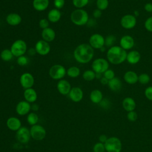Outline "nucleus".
<instances>
[{
	"label": "nucleus",
	"mask_w": 152,
	"mask_h": 152,
	"mask_svg": "<svg viewBox=\"0 0 152 152\" xmlns=\"http://www.w3.org/2000/svg\"><path fill=\"white\" fill-rule=\"evenodd\" d=\"M94 54V49L88 43L78 45L74 49L73 56L75 60L82 64L90 62L93 58Z\"/></svg>",
	"instance_id": "f257e3e1"
},
{
	"label": "nucleus",
	"mask_w": 152,
	"mask_h": 152,
	"mask_svg": "<svg viewBox=\"0 0 152 152\" xmlns=\"http://www.w3.org/2000/svg\"><path fill=\"white\" fill-rule=\"evenodd\" d=\"M127 52L120 46L114 45L108 49L106 58L108 62L113 65H119L126 61Z\"/></svg>",
	"instance_id": "f03ea898"
},
{
	"label": "nucleus",
	"mask_w": 152,
	"mask_h": 152,
	"mask_svg": "<svg viewBox=\"0 0 152 152\" xmlns=\"http://www.w3.org/2000/svg\"><path fill=\"white\" fill-rule=\"evenodd\" d=\"M70 19L75 25L83 26L87 24L89 20V16L88 12L83 8H77L71 12Z\"/></svg>",
	"instance_id": "7ed1b4c3"
},
{
	"label": "nucleus",
	"mask_w": 152,
	"mask_h": 152,
	"mask_svg": "<svg viewBox=\"0 0 152 152\" xmlns=\"http://www.w3.org/2000/svg\"><path fill=\"white\" fill-rule=\"evenodd\" d=\"M10 50L15 57H19L24 55L27 51L26 42L22 39H18L14 41L11 46Z\"/></svg>",
	"instance_id": "20e7f679"
},
{
	"label": "nucleus",
	"mask_w": 152,
	"mask_h": 152,
	"mask_svg": "<svg viewBox=\"0 0 152 152\" xmlns=\"http://www.w3.org/2000/svg\"><path fill=\"white\" fill-rule=\"evenodd\" d=\"M49 76L55 80H60L66 75V69L64 66L61 64L52 65L49 70Z\"/></svg>",
	"instance_id": "39448f33"
},
{
	"label": "nucleus",
	"mask_w": 152,
	"mask_h": 152,
	"mask_svg": "<svg viewBox=\"0 0 152 152\" xmlns=\"http://www.w3.org/2000/svg\"><path fill=\"white\" fill-rule=\"evenodd\" d=\"M91 68L96 73L103 74L109 68V62L104 58H98L93 61L91 64Z\"/></svg>",
	"instance_id": "423d86ee"
},
{
	"label": "nucleus",
	"mask_w": 152,
	"mask_h": 152,
	"mask_svg": "<svg viewBox=\"0 0 152 152\" xmlns=\"http://www.w3.org/2000/svg\"><path fill=\"white\" fill-rule=\"evenodd\" d=\"M104 144L107 152H121L122 150V142L116 137L109 138Z\"/></svg>",
	"instance_id": "0eeeda50"
},
{
	"label": "nucleus",
	"mask_w": 152,
	"mask_h": 152,
	"mask_svg": "<svg viewBox=\"0 0 152 152\" xmlns=\"http://www.w3.org/2000/svg\"><path fill=\"white\" fill-rule=\"evenodd\" d=\"M120 24L125 29H132L134 28L137 24V18L132 14H125L121 17Z\"/></svg>",
	"instance_id": "6e6552de"
},
{
	"label": "nucleus",
	"mask_w": 152,
	"mask_h": 152,
	"mask_svg": "<svg viewBox=\"0 0 152 152\" xmlns=\"http://www.w3.org/2000/svg\"><path fill=\"white\" fill-rule=\"evenodd\" d=\"M31 137L36 141H40L43 140L46 134V132L44 127L40 125H33L30 129Z\"/></svg>",
	"instance_id": "1a4fd4ad"
},
{
	"label": "nucleus",
	"mask_w": 152,
	"mask_h": 152,
	"mask_svg": "<svg viewBox=\"0 0 152 152\" xmlns=\"http://www.w3.org/2000/svg\"><path fill=\"white\" fill-rule=\"evenodd\" d=\"M88 44L94 49H100L104 46V37L99 33H94L90 36Z\"/></svg>",
	"instance_id": "9d476101"
},
{
	"label": "nucleus",
	"mask_w": 152,
	"mask_h": 152,
	"mask_svg": "<svg viewBox=\"0 0 152 152\" xmlns=\"http://www.w3.org/2000/svg\"><path fill=\"white\" fill-rule=\"evenodd\" d=\"M20 83L24 89L32 88L34 83V78L31 73L24 72L20 77Z\"/></svg>",
	"instance_id": "9b49d317"
},
{
	"label": "nucleus",
	"mask_w": 152,
	"mask_h": 152,
	"mask_svg": "<svg viewBox=\"0 0 152 152\" xmlns=\"http://www.w3.org/2000/svg\"><path fill=\"white\" fill-rule=\"evenodd\" d=\"M34 49L37 54L41 56H45L50 52V46L49 45V43L42 39L38 40L36 43Z\"/></svg>",
	"instance_id": "f8f14e48"
},
{
	"label": "nucleus",
	"mask_w": 152,
	"mask_h": 152,
	"mask_svg": "<svg viewBox=\"0 0 152 152\" xmlns=\"http://www.w3.org/2000/svg\"><path fill=\"white\" fill-rule=\"evenodd\" d=\"M31 138L30 130L25 127L21 126L16 133V138L21 143L26 144L28 142Z\"/></svg>",
	"instance_id": "ddd939ff"
},
{
	"label": "nucleus",
	"mask_w": 152,
	"mask_h": 152,
	"mask_svg": "<svg viewBox=\"0 0 152 152\" xmlns=\"http://www.w3.org/2000/svg\"><path fill=\"white\" fill-rule=\"evenodd\" d=\"M135 45L134 38L130 35L123 36L119 40V46L124 50L131 49Z\"/></svg>",
	"instance_id": "4468645a"
},
{
	"label": "nucleus",
	"mask_w": 152,
	"mask_h": 152,
	"mask_svg": "<svg viewBox=\"0 0 152 152\" xmlns=\"http://www.w3.org/2000/svg\"><path fill=\"white\" fill-rule=\"evenodd\" d=\"M56 87L58 92L62 95L68 94L72 88L70 83L64 79H62L58 81Z\"/></svg>",
	"instance_id": "2eb2a0df"
},
{
	"label": "nucleus",
	"mask_w": 152,
	"mask_h": 152,
	"mask_svg": "<svg viewBox=\"0 0 152 152\" xmlns=\"http://www.w3.org/2000/svg\"><path fill=\"white\" fill-rule=\"evenodd\" d=\"M68 95L72 102H79L83 98V91L80 87H74L71 88Z\"/></svg>",
	"instance_id": "dca6fc26"
},
{
	"label": "nucleus",
	"mask_w": 152,
	"mask_h": 152,
	"mask_svg": "<svg viewBox=\"0 0 152 152\" xmlns=\"http://www.w3.org/2000/svg\"><path fill=\"white\" fill-rule=\"evenodd\" d=\"M31 109V105L29 102L26 100H22L19 102L16 106V112L21 116H24L27 114Z\"/></svg>",
	"instance_id": "f3484780"
},
{
	"label": "nucleus",
	"mask_w": 152,
	"mask_h": 152,
	"mask_svg": "<svg viewBox=\"0 0 152 152\" xmlns=\"http://www.w3.org/2000/svg\"><path fill=\"white\" fill-rule=\"evenodd\" d=\"M5 21L8 24L11 26H17L21 23L22 18L20 14L15 12H11L7 15Z\"/></svg>",
	"instance_id": "a211bd4d"
},
{
	"label": "nucleus",
	"mask_w": 152,
	"mask_h": 152,
	"mask_svg": "<svg viewBox=\"0 0 152 152\" xmlns=\"http://www.w3.org/2000/svg\"><path fill=\"white\" fill-rule=\"evenodd\" d=\"M41 36L42 37V40L48 43H50L55 40L56 37V33L53 28L50 27H48L42 30Z\"/></svg>",
	"instance_id": "6ab92c4d"
},
{
	"label": "nucleus",
	"mask_w": 152,
	"mask_h": 152,
	"mask_svg": "<svg viewBox=\"0 0 152 152\" xmlns=\"http://www.w3.org/2000/svg\"><path fill=\"white\" fill-rule=\"evenodd\" d=\"M141 59V54L140 53L135 50H132L127 53L126 61L131 65L137 64L140 62Z\"/></svg>",
	"instance_id": "aec40b11"
},
{
	"label": "nucleus",
	"mask_w": 152,
	"mask_h": 152,
	"mask_svg": "<svg viewBox=\"0 0 152 152\" xmlns=\"http://www.w3.org/2000/svg\"><path fill=\"white\" fill-rule=\"evenodd\" d=\"M62 14L59 10L56 8L51 9L47 14L48 20L49 21L50 23H58L61 18Z\"/></svg>",
	"instance_id": "412c9836"
},
{
	"label": "nucleus",
	"mask_w": 152,
	"mask_h": 152,
	"mask_svg": "<svg viewBox=\"0 0 152 152\" xmlns=\"http://www.w3.org/2000/svg\"><path fill=\"white\" fill-rule=\"evenodd\" d=\"M7 126L9 129L17 131L21 127V122L16 117H10L7 121Z\"/></svg>",
	"instance_id": "4be33fe9"
},
{
	"label": "nucleus",
	"mask_w": 152,
	"mask_h": 152,
	"mask_svg": "<svg viewBox=\"0 0 152 152\" xmlns=\"http://www.w3.org/2000/svg\"><path fill=\"white\" fill-rule=\"evenodd\" d=\"M124 80L128 84H135L138 81V75L135 71H128L124 75Z\"/></svg>",
	"instance_id": "5701e85b"
},
{
	"label": "nucleus",
	"mask_w": 152,
	"mask_h": 152,
	"mask_svg": "<svg viewBox=\"0 0 152 152\" xmlns=\"http://www.w3.org/2000/svg\"><path fill=\"white\" fill-rule=\"evenodd\" d=\"M32 5L37 11H45L49 5V0H33Z\"/></svg>",
	"instance_id": "b1692460"
},
{
	"label": "nucleus",
	"mask_w": 152,
	"mask_h": 152,
	"mask_svg": "<svg viewBox=\"0 0 152 152\" xmlns=\"http://www.w3.org/2000/svg\"><path fill=\"white\" fill-rule=\"evenodd\" d=\"M23 96L25 100L29 103H34L37 99V94L36 90L33 88L25 89Z\"/></svg>",
	"instance_id": "393cba45"
},
{
	"label": "nucleus",
	"mask_w": 152,
	"mask_h": 152,
	"mask_svg": "<svg viewBox=\"0 0 152 152\" xmlns=\"http://www.w3.org/2000/svg\"><path fill=\"white\" fill-rule=\"evenodd\" d=\"M107 86L109 89L112 91L118 92L121 90L122 83L121 80L119 78L115 77L112 80H109Z\"/></svg>",
	"instance_id": "a878e982"
},
{
	"label": "nucleus",
	"mask_w": 152,
	"mask_h": 152,
	"mask_svg": "<svg viewBox=\"0 0 152 152\" xmlns=\"http://www.w3.org/2000/svg\"><path fill=\"white\" fill-rule=\"evenodd\" d=\"M123 108L127 112H131L135 109L136 107V103L135 100L130 97H125L122 103Z\"/></svg>",
	"instance_id": "bb28decb"
},
{
	"label": "nucleus",
	"mask_w": 152,
	"mask_h": 152,
	"mask_svg": "<svg viewBox=\"0 0 152 152\" xmlns=\"http://www.w3.org/2000/svg\"><path fill=\"white\" fill-rule=\"evenodd\" d=\"M90 99L93 103H100L103 99V94L102 91L97 89L93 90L90 93Z\"/></svg>",
	"instance_id": "cd10ccee"
},
{
	"label": "nucleus",
	"mask_w": 152,
	"mask_h": 152,
	"mask_svg": "<svg viewBox=\"0 0 152 152\" xmlns=\"http://www.w3.org/2000/svg\"><path fill=\"white\" fill-rule=\"evenodd\" d=\"M81 73L80 69L77 66H72L66 69V75L72 78L78 77Z\"/></svg>",
	"instance_id": "c85d7f7f"
},
{
	"label": "nucleus",
	"mask_w": 152,
	"mask_h": 152,
	"mask_svg": "<svg viewBox=\"0 0 152 152\" xmlns=\"http://www.w3.org/2000/svg\"><path fill=\"white\" fill-rule=\"evenodd\" d=\"M13 57L14 55L12 53L10 49H5L2 50L0 53L1 59L5 62L10 61Z\"/></svg>",
	"instance_id": "c756f323"
},
{
	"label": "nucleus",
	"mask_w": 152,
	"mask_h": 152,
	"mask_svg": "<svg viewBox=\"0 0 152 152\" xmlns=\"http://www.w3.org/2000/svg\"><path fill=\"white\" fill-rule=\"evenodd\" d=\"M82 76L84 80L91 81L96 78V72L92 69H87L83 72Z\"/></svg>",
	"instance_id": "7c9ffc66"
},
{
	"label": "nucleus",
	"mask_w": 152,
	"mask_h": 152,
	"mask_svg": "<svg viewBox=\"0 0 152 152\" xmlns=\"http://www.w3.org/2000/svg\"><path fill=\"white\" fill-rule=\"evenodd\" d=\"M27 121L28 124L30 125H36V124L39 121V117L37 114H36L34 112L30 113L27 117Z\"/></svg>",
	"instance_id": "2f4dec72"
},
{
	"label": "nucleus",
	"mask_w": 152,
	"mask_h": 152,
	"mask_svg": "<svg viewBox=\"0 0 152 152\" xmlns=\"http://www.w3.org/2000/svg\"><path fill=\"white\" fill-rule=\"evenodd\" d=\"M109 0H96L97 8L102 11L106 10L109 7Z\"/></svg>",
	"instance_id": "473e14b6"
},
{
	"label": "nucleus",
	"mask_w": 152,
	"mask_h": 152,
	"mask_svg": "<svg viewBox=\"0 0 152 152\" xmlns=\"http://www.w3.org/2000/svg\"><path fill=\"white\" fill-rule=\"evenodd\" d=\"M116 40V37L113 34L108 35L107 36L104 38V46H106L107 47L110 48L113 46H114V43H115Z\"/></svg>",
	"instance_id": "72a5a7b5"
},
{
	"label": "nucleus",
	"mask_w": 152,
	"mask_h": 152,
	"mask_svg": "<svg viewBox=\"0 0 152 152\" xmlns=\"http://www.w3.org/2000/svg\"><path fill=\"white\" fill-rule=\"evenodd\" d=\"M89 0H72L73 5L78 9L83 8L88 4Z\"/></svg>",
	"instance_id": "f704fd0d"
},
{
	"label": "nucleus",
	"mask_w": 152,
	"mask_h": 152,
	"mask_svg": "<svg viewBox=\"0 0 152 152\" xmlns=\"http://www.w3.org/2000/svg\"><path fill=\"white\" fill-rule=\"evenodd\" d=\"M150 81V77L147 73H141L138 75V82L143 85L148 84Z\"/></svg>",
	"instance_id": "c9c22d12"
},
{
	"label": "nucleus",
	"mask_w": 152,
	"mask_h": 152,
	"mask_svg": "<svg viewBox=\"0 0 152 152\" xmlns=\"http://www.w3.org/2000/svg\"><path fill=\"white\" fill-rule=\"evenodd\" d=\"M17 63L18 65L23 66L28 64V58L27 56L25 55H22L17 58Z\"/></svg>",
	"instance_id": "e433bc0d"
},
{
	"label": "nucleus",
	"mask_w": 152,
	"mask_h": 152,
	"mask_svg": "<svg viewBox=\"0 0 152 152\" xmlns=\"http://www.w3.org/2000/svg\"><path fill=\"white\" fill-rule=\"evenodd\" d=\"M93 152H104L106 151L104 144L100 142L94 144L93 148Z\"/></svg>",
	"instance_id": "4c0bfd02"
},
{
	"label": "nucleus",
	"mask_w": 152,
	"mask_h": 152,
	"mask_svg": "<svg viewBox=\"0 0 152 152\" xmlns=\"http://www.w3.org/2000/svg\"><path fill=\"white\" fill-rule=\"evenodd\" d=\"M103 76L107 78L108 80H110L114 77H115V74L114 71L109 68L103 74Z\"/></svg>",
	"instance_id": "58836bf2"
},
{
	"label": "nucleus",
	"mask_w": 152,
	"mask_h": 152,
	"mask_svg": "<svg viewBox=\"0 0 152 152\" xmlns=\"http://www.w3.org/2000/svg\"><path fill=\"white\" fill-rule=\"evenodd\" d=\"M144 27L148 31L152 33V16L145 20L144 22Z\"/></svg>",
	"instance_id": "ea45409f"
},
{
	"label": "nucleus",
	"mask_w": 152,
	"mask_h": 152,
	"mask_svg": "<svg viewBox=\"0 0 152 152\" xmlns=\"http://www.w3.org/2000/svg\"><path fill=\"white\" fill-rule=\"evenodd\" d=\"M49 21L46 18H42L39 21V26L42 30L49 27Z\"/></svg>",
	"instance_id": "a19ab883"
},
{
	"label": "nucleus",
	"mask_w": 152,
	"mask_h": 152,
	"mask_svg": "<svg viewBox=\"0 0 152 152\" xmlns=\"http://www.w3.org/2000/svg\"><path fill=\"white\" fill-rule=\"evenodd\" d=\"M65 4V0H53V5L55 7V8L61 10L62 9Z\"/></svg>",
	"instance_id": "79ce46f5"
},
{
	"label": "nucleus",
	"mask_w": 152,
	"mask_h": 152,
	"mask_svg": "<svg viewBox=\"0 0 152 152\" xmlns=\"http://www.w3.org/2000/svg\"><path fill=\"white\" fill-rule=\"evenodd\" d=\"M137 118H138L137 113L135 111L132 110L131 112H128L127 114V118L129 121L134 122L137 119Z\"/></svg>",
	"instance_id": "37998d69"
},
{
	"label": "nucleus",
	"mask_w": 152,
	"mask_h": 152,
	"mask_svg": "<svg viewBox=\"0 0 152 152\" xmlns=\"http://www.w3.org/2000/svg\"><path fill=\"white\" fill-rule=\"evenodd\" d=\"M144 94L148 100L152 101V86H149L145 88Z\"/></svg>",
	"instance_id": "c03bdc74"
},
{
	"label": "nucleus",
	"mask_w": 152,
	"mask_h": 152,
	"mask_svg": "<svg viewBox=\"0 0 152 152\" xmlns=\"http://www.w3.org/2000/svg\"><path fill=\"white\" fill-rule=\"evenodd\" d=\"M100 105L102 107H103L104 109H107L110 107V101L107 99H103L100 102Z\"/></svg>",
	"instance_id": "a18cd8bd"
},
{
	"label": "nucleus",
	"mask_w": 152,
	"mask_h": 152,
	"mask_svg": "<svg viewBox=\"0 0 152 152\" xmlns=\"http://www.w3.org/2000/svg\"><path fill=\"white\" fill-rule=\"evenodd\" d=\"M102 12L101 10H99V9H96L93 11V16L94 18H99L102 16Z\"/></svg>",
	"instance_id": "49530a36"
},
{
	"label": "nucleus",
	"mask_w": 152,
	"mask_h": 152,
	"mask_svg": "<svg viewBox=\"0 0 152 152\" xmlns=\"http://www.w3.org/2000/svg\"><path fill=\"white\" fill-rule=\"evenodd\" d=\"M144 10L146 12H152V4L150 2L147 3L144 5Z\"/></svg>",
	"instance_id": "de8ad7c7"
},
{
	"label": "nucleus",
	"mask_w": 152,
	"mask_h": 152,
	"mask_svg": "<svg viewBox=\"0 0 152 152\" xmlns=\"http://www.w3.org/2000/svg\"><path fill=\"white\" fill-rule=\"evenodd\" d=\"M107 139H108V138L107 137V136L106 135H104V134H102V135H100V137L99 138V141L102 143H103V144H104L106 142V141H107Z\"/></svg>",
	"instance_id": "09e8293b"
},
{
	"label": "nucleus",
	"mask_w": 152,
	"mask_h": 152,
	"mask_svg": "<svg viewBox=\"0 0 152 152\" xmlns=\"http://www.w3.org/2000/svg\"><path fill=\"white\" fill-rule=\"evenodd\" d=\"M27 53L28 55H30V56H34L36 53H36V50H35V49H34V48H30L28 50H27Z\"/></svg>",
	"instance_id": "8fccbe9b"
},
{
	"label": "nucleus",
	"mask_w": 152,
	"mask_h": 152,
	"mask_svg": "<svg viewBox=\"0 0 152 152\" xmlns=\"http://www.w3.org/2000/svg\"><path fill=\"white\" fill-rule=\"evenodd\" d=\"M100 81L101 84H103V85H107L108 82H109V80H108L107 78H106L105 77H104L103 76V77L100 79Z\"/></svg>",
	"instance_id": "3c124183"
},
{
	"label": "nucleus",
	"mask_w": 152,
	"mask_h": 152,
	"mask_svg": "<svg viewBox=\"0 0 152 152\" xmlns=\"http://www.w3.org/2000/svg\"><path fill=\"white\" fill-rule=\"evenodd\" d=\"M39 106L37 104H33V105L31 106V109L34 110V111H37L39 110Z\"/></svg>",
	"instance_id": "603ef678"
},
{
	"label": "nucleus",
	"mask_w": 152,
	"mask_h": 152,
	"mask_svg": "<svg viewBox=\"0 0 152 152\" xmlns=\"http://www.w3.org/2000/svg\"><path fill=\"white\" fill-rule=\"evenodd\" d=\"M102 77H103L102 74L96 73V78H97V79H100Z\"/></svg>",
	"instance_id": "864d4df0"
},
{
	"label": "nucleus",
	"mask_w": 152,
	"mask_h": 152,
	"mask_svg": "<svg viewBox=\"0 0 152 152\" xmlns=\"http://www.w3.org/2000/svg\"><path fill=\"white\" fill-rule=\"evenodd\" d=\"M139 15V13H138V11H134V16H135V17H137L138 15Z\"/></svg>",
	"instance_id": "5fc2aeb1"
},
{
	"label": "nucleus",
	"mask_w": 152,
	"mask_h": 152,
	"mask_svg": "<svg viewBox=\"0 0 152 152\" xmlns=\"http://www.w3.org/2000/svg\"><path fill=\"white\" fill-rule=\"evenodd\" d=\"M100 50L101 52H104V51H105V47H104V46L102 47Z\"/></svg>",
	"instance_id": "6e6d98bb"
}]
</instances>
